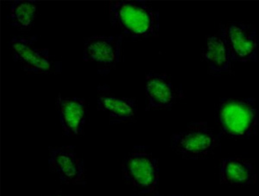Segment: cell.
I'll list each match as a JSON object with an SVG mask.
<instances>
[{
  "instance_id": "obj_10",
  "label": "cell",
  "mask_w": 259,
  "mask_h": 196,
  "mask_svg": "<svg viewBox=\"0 0 259 196\" xmlns=\"http://www.w3.org/2000/svg\"><path fill=\"white\" fill-rule=\"evenodd\" d=\"M97 109L108 114L112 125L134 121L138 111L135 98L117 97L107 84L98 85Z\"/></svg>"
},
{
  "instance_id": "obj_4",
  "label": "cell",
  "mask_w": 259,
  "mask_h": 196,
  "mask_svg": "<svg viewBox=\"0 0 259 196\" xmlns=\"http://www.w3.org/2000/svg\"><path fill=\"white\" fill-rule=\"evenodd\" d=\"M220 145V137L207 122H192L172 135L171 149L185 160H202Z\"/></svg>"
},
{
  "instance_id": "obj_3",
  "label": "cell",
  "mask_w": 259,
  "mask_h": 196,
  "mask_svg": "<svg viewBox=\"0 0 259 196\" xmlns=\"http://www.w3.org/2000/svg\"><path fill=\"white\" fill-rule=\"evenodd\" d=\"M147 148L137 146L127 154L122 164L124 181L136 196H146L157 191L158 161Z\"/></svg>"
},
{
  "instance_id": "obj_8",
  "label": "cell",
  "mask_w": 259,
  "mask_h": 196,
  "mask_svg": "<svg viewBox=\"0 0 259 196\" xmlns=\"http://www.w3.org/2000/svg\"><path fill=\"white\" fill-rule=\"evenodd\" d=\"M226 34L233 62L258 61V36L253 24L230 23L226 24Z\"/></svg>"
},
{
  "instance_id": "obj_11",
  "label": "cell",
  "mask_w": 259,
  "mask_h": 196,
  "mask_svg": "<svg viewBox=\"0 0 259 196\" xmlns=\"http://www.w3.org/2000/svg\"><path fill=\"white\" fill-rule=\"evenodd\" d=\"M146 110H168L177 104L179 92L166 73L150 72L146 75Z\"/></svg>"
},
{
  "instance_id": "obj_6",
  "label": "cell",
  "mask_w": 259,
  "mask_h": 196,
  "mask_svg": "<svg viewBox=\"0 0 259 196\" xmlns=\"http://www.w3.org/2000/svg\"><path fill=\"white\" fill-rule=\"evenodd\" d=\"M123 35L92 36L85 39L83 60L94 63L98 73L106 76L120 61Z\"/></svg>"
},
{
  "instance_id": "obj_7",
  "label": "cell",
  "mask_w": 259,
  "mask_h": 196,
  "mask_svg": "<svg viewBox=\"0 0 259 196\" xmlns=\"http://www.w3.org/2000/svg\"><path fill=\"white\" fill-rule=\"evenodd\" d=\"M49 168L59 176L63 184H87L85 164L77 155L73 146H62L49 149Z\"/></svg>"
},
{
  "instance_id": "obj_13",
  "label": "cell",
  "mask_w": 259,
  "mask_h": 196,
  "mask_svg": "<svg viewBox=\"0 0 259 196\" xmlns=\"http://www.w3.org/2000/svg\"><path fill=\"white\" fill-rule=\"evenodd\" d=\"M256 167L249 158L229 157L220 165V181L223 184L250 185L256 181Z\"/></svg>"
},
{
  "instance_id": "obj_12",
  "label": "cell",
  "mask_w": 259,
  "mask_h": 196,
  "mask_svg": "<svg viewBox=\"0 0 259 196\" xmlns=\"http://www.w3.org/2000/svg\"><path fill=\"white\" fill-rule=\"evenodd\" d=\"M202 55L213 74L232 72L233 61L227 42L226 24H221L214 35L206 38Z\"/></svg>"
},
{
  "instance_id": "obj_14",
  "label": "cell",
  "mask_w": 259,
  "mask_h": 196,
  "mask_svg": "<svg viewBox=\"0 0 259 196\" xmlns=\"http://www.w3.org/2000/svg\"><path fill=\"white\" fill-rule=\"evenodd\" d=\"M36 15V1H12L10 6V24L21 30H29L32 28Z\"/></svg>"
},
{
  "instance_id": "obj_15",
  "label": "cell",
  "mask_w": 259,
  "mask_h": 196,
  "mask_svg": "<svg viewBox=\"0 0 259 196\" xmlns=\"http://www.w3.org/2000/svg\"><path fill=\"white\" fill-rule=\"evenodd\" d=\"M45 196H83V195H74V194H66V193H52V194H49V195Z\"/></svg>"
},
{
  "instance_id": "obj_16",
  "label": "cell",
  "mask_w": 259,
  "mask_h": 196,
  "mask_svg": "<svg viewBox=\"0 0 259 196\" xmlns=\"http://www.w3.org/2000/svg\"><path fill=\"white\" fill-rule=\"evenodd\" d=\"M146 196H183V195H177V194H167V195H162L158 193V191H156L155 193H150V194H147Z\"/></svg>"
},
{
  "instance_id": "obj_5",
  "label": "cell",
  "mask_w": 259,
  "mask_h": 196,
  "mask_svg": "<svg viewBox=\"0 0 259 196\" xmlns=\"http://www.w3.org/2000/svg\"><path fill=\"white\" fill-rule=\"evenodd\" d=\"M36 36H14L9 43L14 62L30 74L56 75L62 71V63L50 55L48 49L36 47Z\"/></svg>"
},
{
  "instance_id": "obj_2",
  "label": "cell",
  "mask_w": 259,
  "mask_h": 196,
  "mask_svg": "<svg viewBox=\"0 0 259 196\" xmlns=\"http://www.w3.org/2000/svg\"><path fill=\"white\" fill-rule=\"evenodd\" d=\"M221 134L230 138H249L256 135L258 113L254 98H222L217 109Z\"/></svg>"
},
{
  "instance_id": "obj_1",
  "label": "cell",
  "mask_w": 259,
  "mask_h": 196,
  "mask_svg": "<svg viewBox=\"0 0 259 196\" xmlns=\"http://www.w3.org/2000/svg\"><path fill=\"white\" fill-rule=\"evenodd\" d=\"M109 17L112 26L131 39L158 36L159 12L147 1H110Z\"/></svg>"
},
{
  "instance_id": "obj_9",
  "label": "cell",
  "mask_w": 259,
  "mask_h": 196,
  "mask_svg": "<svg viewBox=\"0 0 259 196\" xmlns=\"http://www.w3.org/2000/svg\"><path fill=\"white\" fill-rule=\"evenodd\" d=\"M56 108L64 135L78 137L85 131L89 119V106L84 98L57 96Z\"/></svg>"
}]
</instances>
